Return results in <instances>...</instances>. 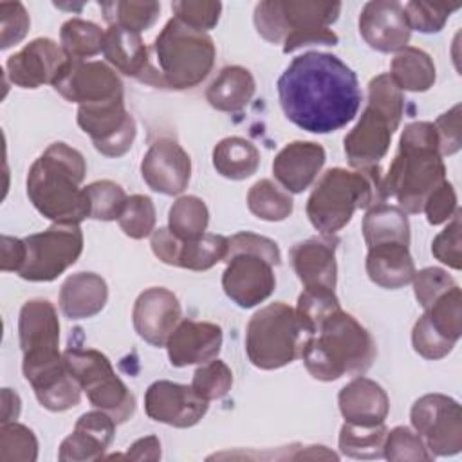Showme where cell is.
Listing matches in <instances>:
<instances>
[{
    "mask_svg": "<svg viewBox=\"0 0 462 462\" xmlns=\"http://www.w3.org/2000/svg\"><path fill=\"white\" fill-rule=\"evenodd\" d=\"M141 175L150 189L162 195H179L189 184L191 159L179 143L159 139L144 153Z\"/></svg>",
    "mask_w": 462,
    "mask_h": 462,
    "instance_id": "19",
    "label": "cell"
},
{
    "mask_svg": "<svg viewBox=\"0 0 462 462\" xmlns=\"http://www.w3.org/2000/svg\"><path fill=\"white\" fill-rule=\"evenodd\" d=\"M388 74L401 90L426 92L435 83V63L422 49L406 45L395 52Z\"/></svg>",
    "mask_w": 462,
    "mask_h": 462,
    "instance_id": "32",
    "label": "cell"
},
{
    "mask_svg": "<svg viewBox=\"0 0 462 462\" xmlns=\"http://www.w3.org/2000/svg\"><path fill=\"white\" fill-rule=\"evenodd\" d=\"M105 31L94 22L70 18L60 29V47L69 60L92 58L103 52Z\"/></svg>",
    "mask_w": 462,
    "mask_h": 462,
    "instance_id": "34",
    "label": "cell"
},
{
    "mask_svg": "<svg viewBox=\"0 0 462 462\" xmlns=\"http://www.w3.org/2000/svg\"><path fill=\"white\" fill-rule=\"evenodd\" d=\"M0 251H2V260H0V269L4 273H20V269L23 267L25 262V242L23 238H14V236H2V244H0Z\"/></svg>",
    "mask_w": 462,
    "mask_h": 462,
    "instance_id": "56",
    "label": "cell"
},
{
    "mask_svg": "<svg viewBox=\"0 0 462 462\" xmlns=\"http://www.w3.org/2000/svg\"><path fill=\"white\" fill-rule=\"evenodd\" d=\"M213 166L215 170L231 180H242L256 173L260 166L258 148L244 137H226L213 148Z\"/></svg>",
    "mask_w": 462,
    "mask_h": 462,
    "instance_id": "33",
    "label": "cell"
},
{
    "mask_svg": "<svg viewBox=\"0 0 462 462\" xmlns=\"http://www.w3.org/2000/svg\"><path fill=\"white\" fill-rule=\"evenodd\" d=\"M18 336L23 354L22 370L32 388L43 386L67 372L60 354V321L49 300H29L18 318Z\"/></svg>",
    "mask_w": 462,
    "mask_h": 462,
    "instance_id": "11",
    "label": "cell"
},
{
    "mask_svg": "<svg viewBox=\"0 0 462 462\" xmlns=\"http://www.w3.org/2000/svg\"><path fill=\"white\" fill-rule=\"evenodd\" d=\"M368 278L383 289H401L413 280L415 263L404 244H381L368 247Z\"/></svg>",
    "mask_w": 462,
    "mask_h": 462,
    "instance_id": "28",
    "label": "cell"
},
{
    "mask_svg": "<svg viewBox=\"0 0 462 462\" xmlns=\"http://www.w3.org/2000/svg\"><path fill=\"white\" fill-rule=\"evenodd\" d=\"M460 211L451 217V222L433 238L431 242V253L433 256L446 263L448 267L458 271L462 267V258H460Z\"/></svg>",
    "mask_w": 462,
    "mask_h": 462,
    "instance_id": "52",
    "label": "cell"
},
{
    "mask_svg": "<svg viewBox=\"0 0 462 462\" xmlns=\"http://www.w3.org/2000/svg\"><path fill=\"white\" fill-rule=\"evenodd\" d=\"M208 402L191 386L171 381H155L144 393L146 415L173 428L195 426L206 415Z\"/></svg>",
    "mask_w": 462,
    "mask_h": 462,
    "instance_id": "17",
    "label": "cell"
},
{
    "mask_svg": "<svg viewBox=\"0 0 462 462\" xmlns=\"http://www.w3.org/2000/svg\"><path fill=\"white\" fill-rule=\"evenodd\" d=\"M63 49L51 38H36L5 61V76L20 88H38L54 83L67 63Z\"/></svg>",
    "mask_w": 462,
    "mask_h": 462,
    "instance_id": "18",
    "label": "cell"
},
{
    "mask_svg": "<svg viewBox=\"0 0 462 462\" xmlns=\"http://www.w3.org/2000/svg\"><path fill=\"white\" fill-rule=\"evenodd\" d=\"M337 404L345 422L361 426L383 424L390 411V399L383 386L363 375L354 377L341 388Z\"/></svg>",
    "mask_w": 462,
    "mask_h": 462,
    "instance_id": "26",
    "label": "cell"
},
{
    "mask_svg": "<svg viewBox=\"0 0 462 462\" xmlns=\"http://www.w3.org/2000/svg\"><path fill=\"white\" fill-rule=\"evenodd\" d=\"M63 359L92 406L108 413L116 424L125 422L134 415V393L117 377L105 354L94 348L69 346L63 352Z\"/></svg>",
    "mask_w": 462,
    "mask_h": 462,
    "instance_id": "12",
    "label": "cell"
},
{
    "mask_svg": "<svg viewBox=\"0 0 462 462\" xmlns=\"http://www.w3.org/2000/svg\"><path fill=\"white\" fill-rule=\"evenodd\" d=\"M52 87L61 97L79 106L125 97L119 76L103 61L67 60Z\"/></svg>",
    "mask_w": 462,
    "mask_h": 462,
    "instance_id": "16",
    "label": "cell"
},
{
    "mask_svg": "<svg viewBox=\"0 0 462 462\" xmlns=\"http://www.w3.org/2000/svg\"><path fill=\"white\" fill-rule=\"evenodd\" d=\"M253 74L238 65L224 67L206 90L208 103L218 112H238L254 96Z\"/></svg>",
    "mask_w": 462,
    "mask_h": 462,
    "instance_id": "30",
    "label": "cell"
},
{
    "mask_svg": "<svg viewBox=\"0 0 462 462\" xmlns=\"http://www.w3.org/2000/svg\"><path fill=\"white\" fill-rule=\"evenodd\" d=\"M132 321L141 339L152 346H166L170 334L180 321V303L170 289L150 287L137 296Z\"/></svg>",
    "mask_w": 462,
    "mask_h": 462,
    "instance_id": "20",
    "label": "cell"
},
{
    "mask_svg": "<svg viewBox=\"0 0 462 462\" xmlns=\"http://www.w3.org/2000/svg\"><path fill=\"white\" fill-rule=\"evenodd\" d=\"M233 386V372L231 368L220 361L211 359L208 363H202L191 379V388L204 397L206 401L222 399Z\"/></svg>",
    "mask_w": 462,
    "mask_h": 462,
    "instance_id": "46",
    "label": "cell"
},
{
    "mask_svg": "<svg viewBox=\"0 0 462 462\" xmlns=\"http://www.w3.org/2000/svg\"><path fill=\"white\" fill-rule=\"evenodd\" d=\"M150 245L153 254L168 265H179V256H180V249H182V240L177 238L170 227H159L153 229V233L150 235Z\"/></svg>",
    "mask_w": 462,
    "mask_h": 462,
    "instance_id": "55",
    "label": "cell"
},
{
    "mask_svg": "<svg viewBox=\"0 0 462 462\" xmlns=\"http://www.w3.org/2000/svg\"><path fill=\"white\" fill-rule=\"evenodd\" d=\"M215 54V43L209 34L173 16L153 42L157 67H150L141 81L175 90L193 88L211 72Z\"/></svg>",
    "mask_w": 462,
    "mask_h": 462,
    "instance_id": "6",
    "label": "cell"
},
{
    "mask_svg": "<svg viewBox=\"0 0 462 462\" xmlns=\"http://www.w3.org/2000/svg\"><path fill=\"white\" fill-rule=\"evenodd\" d=\"M386 426H361L345 422L339 431V451L350 458H381L384 451Z\"/></svg>",
    "mask_w": 462,
    "mask_h": 462,
    "instance_id": "37",
    "label": "cell"
},
{
    "mask_svg": "<svg viewBox=\"0 0 462 462\" xmlns=\"http://www.w3.org/2000/svg\"><path fill=\"white\" fill-rule=\"evenodd\" d=\"M285 117L310 134L346 126L359 110L361 88L356 72L328 52L296 56L276 83Z\"/></svg>",
    "mask_w": 462,
    "mask_h": 462,
    "instance_id": "1",
    "label": "cell"
},
{
    "mask_svg": "<svg viewBox=\"0 0 462 462\" xmlns=\"http://www.w3.org/2000/svg\"><path fill=\"white\" fill-rule=\"evenodd\" d=\"M411 345H413V350L422 356L424 359H430V361H437V359H442L446 357L455 343L448 341L446 337H442L428 321V318L422 314L415 325H413V330H411Z\"/></svg>",
    "mask_w": 462,
    "mask_h": 462,
    "instance_id": "49",
    "label": "cell"
},
{
    "mask_svg": "<svg viewBox=\"0 0 462 462\" xmlns=\"http://www.w3.org/2000/svg\"><path fill=\"white\" fill-rule=\"evenodd\" d=\"M379 170L361 171L330 168L318 180L307 200V217L323 235L343 229L357 209L383 202Z\"/></svg>",
    "mask_w": 462,
    "mask_h": 462,
    "instance_id": "9",
    "label": "cell"
},
{
    "mask_svg": "<svg viewBox=\"0 0 462 462\" xmlns=\"http://www.w3.org/2000/svg\"><path fill=\"white\" fill-rule=\"evenodd\" d=\"M383 457L388 460H410V462H428L433 460V455L426 448L424 440L417 431L408 426H397L386 433Z\"/></svg>",
    "mask_w": 462,
    "mask_h": 462,
    "instance_id": "45",
    "label": "cell"
},
{
    "mask_svg": "<svg viewBox=\"0 0 462 462\" xmlns=\"http://www.w3.org/2000/svg\"><path fill=\"white\" fill-rule=\"evenodd\" d=\"M20 415V395L11 388L2 390V422L16 420Z\"/></svg>",
    "mask_w": 462,
    "mask_h": 462,
    "instance_id": "58",
    "label": "cell"
},
{
    "mask_svg": "<svg viewBox=\"0 0 462 462\" xmlns=\"http://www.w3.org/2000/svg\"><path fill=\"white\" fill-rule=\"evenodd\" d=\"M363 236L368 247L381 244L410 245V222L406 213L384 202L368 208L363 218Z\"/></svg>",
    "mask_w": 462,
    "mask_h": 462,
    "instance_id": "31",
    "label": "cell"
},
{
    "mask_svg": "<svg viewBox=\"0 0 462 462\" xmlns=\"http://www.w3.org/2000/svg\"><path fill=\"white\" fill-rule=\"evenodd\" d=\"M31 20L25 7L20 2H2L0 4V49H9L11 45L20 43L27 31Z\"/></svg>",
    "mask_w": 462,
    "mask_h": 462,
    "instance_id": "51",
    "label": "cell"
},
{
    "mask_svg": "<svg viewBox=\"0 0 462 462\" xmlns=\"http://www.w3.org/2000/svg\"><path fill=\"white\" fill-rule=\"evenodd\" d=\"M457 193L451 182L444 180L439 188H435L424 202L422 211L431 226H439L448 222L457 213Z\"/></svg>",
    "mask_w": 462,
    "mask_h": 462,
    "instance_id": "53",
    "label": "cell"
},
{
    "mask_svg": "<svg viewBox=\"0 0 462 462\" xmlns=\"http://www.w3.org/2000/svg\"><path fill=\"white\" fill-rule=\"evenodd\" d=\"M458 7V4H431L422 0H413L402 5L410 29L426 34L439 32L446 25L449 14Z\"/></svg>",
    "mask_w": 462,
    "mask_h": 462,
    "instance_id": "47",
    "label": "cell"
},
{
    "mask_svg": "<svg viewBox=\"0 0 462 462\" xmlns=\"http://www.w3.org/2000/svg\"><path fill=\"white\" fill-rule=\"evenodd\" d=\"M339 11V2L267 0L254 7V27L263 40L282 43L289 54L307 45H336L339 38L330 25Z\"/></svg>",
    "mask_w": 462,
    "mask_h": 462,
    "instance_id": "5",
    "label": "cell"
},
{
    "mask_svg": "<svg viewBox=\"0 0 462 462\" xmlns=\"http://www.w3.org/2000/svg\"><path fill=\"white\" fill-rule=\"evenodd\" d=\"M25 262L20 276L29 282H52L76 263L83 251L79 224H52L42 233L23 238Z\"/></svg>",
    "mask_w": 462,
    "mask_h": 462,
    "instance_id": "13",
    "label": "cell"
},
{
    "mask_svg": "<svg viewBox=\"0 0 462 462\" xmlns=\"http://www.w3.org/2000/svg\"><path fill=\"white\" fill-rule=\"evenodd\" d=\"M433 126L439 135L442 157L457 153L460 150V105H455L451 110L439 116Z\"/></svg>",
    "mask_w": 462,
    "mask_h": 462,
    "instance_id": "54",
    "label": "cell"
},
{
    "mask_svg": "<svg viewBox=\"0 0 462 462\" xmlns=\"http://www.w3.org/2000/svg\"><path fill=\"white\" fill-rule=\"evenodd\" d=\"M85 173V159L76 148L52 143L29 168L27 197L54 224H79L88 218V202L79 188Z\"/></svg>",
    "mask_w": 462,
    "mask_h": 462,
    "instance_id": "3",
    "label": "cell"
},
{
    "mask_svg": "<svg viewBox=\"0 0 462 462\" xmlns=\"http://www.w3.org/2000/svg\"><path fill=\"white\" fill-rule=\"evenodd\" d=\"M424 316L430 325L448 341H458L462 334V292L458 285H453L446 292H442L428 309H424Z\"/></svg>",
    "mask_w": 462,
    "mask_h": 462,
    "instance_id": "38",
    "label": "cell"
},
{
    "mask_svg": "<svg viewBox=\"0 0 462 462\" xmlns=\"http://www.w3.org/2000/svg\"><path fill=\"white\" fill-rule=\"evenodd\" d=\"M126 458H132V460H159L161 458V442L155 435H148V437H143L139 440H135L126 455H123Z\"/></svg>",
    "mask_w": 462,
    "mask_h": 462,
    "instance_id": "57",
    "label": "cell"
},
{
    "mask_svg": "<svg viewBox=\"0 0 462 462\" xmlns=\"http://www.w3.org/2000/svg\"><path fill=\"white\" fill-rule=\"evenodd\" d=\"M339 307V300L332 289L309 287L298 298L296 314L309 336H314L319 325Z\"/></svg>",
    "mask_w": 462,
    "mask_h": 462,
    "instance_id": "41",
    "label": "cell"
},
{
    "mask_svg": "<svg viewBox=\"0 0 462 462\" xmlns=\"http://www.w3.org/2000/svg\"><path fill=\"white\" fill-rule=\"evenodd\" d=\"M247 208L260 220L282 222L291 217L294 202L289 191L282 189L271 179H260L247 191Z\"/></svg>",
    "mask_w": 462,
    "mask_h": 462,
    "instance_id": "35",
    "label": "cell"
},
{
    "mask_svg": "<svg viewBox=\"0 0 462 462\" xmlns=\"http://www.w3.org/2000/svg\"><path fill=\"white\" fill-rule=\"evenodd\" d=\"M446 180L439 135L433 123L417 121L404 126L399 150L381 177L383 200L393 197L404 213H420L430 193Z\"/></svg>",
    "mask_w": 462,
    "mask_h": 462,
    "instance_id": "2",
    "label": "cell"
},
{
    "mask_svg": "<svg viewBox=\"0 0 462 462\" xmlns=\"http://www.w3.org/2000/svg\"><path fill=\"white\" fill-rule=\"evenodd\" d=\"M336 245L337 240L328 235L319 238H309L291 247L289 258L294 273L305 289L325 287L336 289Z\"/></svg>",
    "mask_w": 462,
    "mask_h": 462,
    "instance_id": "25",
    "label": "cell"
},
{
    "mask_svg": "<svg viewBox=\"0 0 462 462\" xmlns=\"http://www.w3.org/2000/svg\"><path fill=\"white\" fill-rule=\"evenodd\" d=\"M413 292L422 309H428L442 292L457 285V282L440 267H426L413 274Z\"/></svg>",
    "mask_w": 462,
    "mask_h": 462,
    "instance_id": "50",
    "label": "cell"
},
{
    "mask_svg": "<svg viewBox=\"0 0 462 462\" xmlns=\"http://www.w3.org/2000/svg\"><path fill=\"white\" fill-rule=\"evenodd\" d=\"M222 348V328L211 321L182 319L166 341L170 363L173 366L202 365L218 356Z\"/></svg>",
    "mask_w": 462,
    "mask_h": 462,
    "instance_id": "22",
    "label": "cell"
},
{
    "mask_svg": "<svg viewBox=\"0 0 462 462\" xmlns=\"http://www.w3.org/2000/svg\"><path fill=\"white\" fill-rule=\"evenodd\" d=\"M327 161L325 148L312 141H292L285 144L273 161L274 179L289 193L305 191Z\"/></svg>",
    "mask_w": 462,
    "mask_h": 462,
    "instance_id": "23",
    "label": "cell"
},
{
    "mask_svg": "<svg viewBox=\"0 0 462 462\" xmlns=\"http://www.w3.org/2000/svg\"><path fill=\"white\" fill-rule=\"evenodd\" d=\"M375 357L370 332L348 312L337 309L310 336L301 350L307 372L318 381L363 375Z\"/></svg>",
    "mask_w": 462,
    "mask_h": 462,
    "instance_id": "4",
    "label": "cell"
},
{
    "mask_svg": "<svg viewBox=\"0 0 462 462\" xmlns=\"http://www.w3.org/2000/svg\"><path fill=\"white\" fill-rule=\"evenodd\" d=\"M402 114L404 96L390 74L372 78L368 83V103L357 125L345 137L348 164L361 171L375 170L390 148Z\"/></svg>",
    "mask_w": 462,
    "mask_h": 462,
    "instance_id": "7",
    "label": "cell"
},
{
    "mask_svg": "<svg viewBox=\"0 0 462 462\" xmlns=\"http://www.w3.org/2000/svg\"><path fill=\"white\" fill-rule=\"evenodd\" d=\"M105 20L110 25H117L134 32L146 31L152 27L159 16L161 5L157 2H103L99 4Z\"/></svg>",
    "mask_w": 462,
    "mask_h": 462,
    "instance_id": "39",
    "label": "cell"
},
{
    "mask_svg": "<svg viewBox=\"0 0 462 462\" xmlns=\"http://www.w3.org/2000/svg\"><path fill=\"white\" fill-rule=\"evenodd\" d=\"M106 300V282L96 273H76L60 289V309L69 319H87L99 314Z\"/></svg>",
    "mask_w": 462,
    "mask_h": 462,
    "instance_id": "27",
    "label": "cell"
},
{
    "mask_svg": "<svg viewBox=\"0 0 462 462\" xmlns=\"http://www.w3.org/2000/svg\"><path fill=\"white\" fill-rule=\"evenodd\" d=\"M103 56L114 69H117L125 76L143 79V76L150 69L148 49L143 43L141 34L117 25H110L105 31Z\"/></svg>",
    "mask_w": 462,
    "mask_h": 462,
    "instance_id": "29",
    "label": "cell"
},
{
    "mask_svg": "<svg viewBox=\"0 0 462 462\" xmlns=\"http://www.w3.org/2000/svg\"><path fill=\"white\" fill-rule=\"evenodd\" d=\"M116 433V420L103 410L83 413L74 431L60 444L58 458L61 462H88L103 458Z\"/></svg>",
    "mask_w": 462,
    "mask_h": 462,
    "instance_id": "24",
    "label": "cell"
},
{
    "mask_svg": "<svg viewBox=\"0 0 462 462\" xmlns=\"http://www.w3.org/2000/svg\"><path fill=\"white\" fill-rule=\"evenodd\" d=\"M359 32L379 52H399L411 36L404 9L393 0L366 2L359 14Z\"/></svg>",
    "mask_w": 462,
    "mask_h": 462,
    "instance_id": "21",
    "label": "cell"
},
{
    "mask_svg": "<svg viewBox=\"0 0 462 462\" xmlns=\"http://www.w3.org/2000/svg\"><path fill=\"white\" fill-rule=\"evenodd\" d=\"M309 337L296 309L274 301L251 316L245 328V352L256 368L276 370L300 357Z\"/></svg>",
    "mask_w": 462,
    "mask_h": 462,
    "instance_id": "10",
    "label": "cell"
},
{
    "mask_svg": "<svg viewBox=\"0 0 462 462\" xmlns=\"http://www.w3.org/2000/svg\"><path fill=\"white\" fill-rule=\"evenodd\" d=\"M171 11L175 13V18H179L186 25L206 32L218 23L222 4L209 0H182L173 2Z\"/></svg>",
    "mask_w": 462,
    "mask_h": 462,
    "instance_id": "48",
    "label": "cell"
},
{
    "mask_svg": "<svg viewBox=\"0 0 462 462\" xmlns=\"http://www.w3.org/2000/svg\"><path fill=\"white\" fill-rule=\"evenodd\" d=\"M222 287L226 296L242 309L256 307L265 301L274 287V265L282 262L280 247L274 240L242 231L227 238L224 258Z\"/></svg>",
    "mask_w": 462,
    "mask_h": 462,
    "instance_id": "8",
    "label": "cell"
},
{
    "mask_svg": "<svg viewBox=\"0 0 462 462\" xmlns=\"http://www.w3.org/2000/svg\"><path fill=\"white\" fill-rule=\"evenodd\" d=\"M38 457V440L27 426L11 420L0 426V460L2 462H34Z\"/></svg>",
    "mask_w": 462,
    "mask_h": 462,
    "instance_id": "43",
    "label": "cell"
},
{
    "mask_svg": "<svg viewBox=\"0 0 462 462\" xmlns=\"http://www.w3.org/2000/svg\"><path fill=\"white\" fill-rule=\"evenodd\" d=\"M410 419L433 457H451L462 449V410L453 397L426 393L413 402Z\"/></svg>",
    "mask_w": 462,
    "mask_h": 462,
    "instance_id": "14",
    "label": "cell"
},
{
    "mask_svg": "<svg viewBox=\"0 0 462 462\" xmlns=\"http://www.w3.org/2000/svg\"><path fill=\"white\" fill-rule=\"evenodd\" d=\"M88 202V218L110 222L117 220L126 202L125 189L114 180H96L83 188Z\"/></svg>",
    "mask_w": 462,
    "mask_h": 462,
    "instance_id": "42",
    "label": "cell"
},
{
    "mask_svg": "<svg viewBox=\"0 0 462 462\" xmlns=\"http://www.w3.org/2000/svg\"><path fill=\"white\" fill-rule=\"evenodd\" d=\"M209 224V211L202 199L195 195L179 197L168 213L170 231L182 242L202 236Z\"/></svg>",
    "mask_w": 462,
    "mask_h": 462,
    "instance_id": "36",
    "label": "cell"
},
{
    "mask_svg": "<svg viewBox=\"0 0 462 462\" xmlns=\"http://www.w3.org/2000/svg\"><path fill=\"white\" fill-rule=\"evenodd\" d=\"M123 233L134 240L146 238L155 229V206L146 195H132L126 199L117 218Z\"/></svg>",
    "mask_w": 462,
    "mask_h": 462,
    "instance_id": "44",
    "label": "cell"
},
{
    "mask_svg": "<svg viewBox=\"0 0 462 462\" xmlns=\"http://www.w3.org/2000/svg\"><path fill=\"white\" fill-rule=\"evenodd\" d=\"M227 254V238L222 235L204 233L202 236L182 242L179 267L189 271H208L218 262H224Z\"/></svg>",
    "mask_w": 462,
    "mask_h": 462,
    "instance_id": "40",
    "label": "cell"
},
{
    "mask_svg": "<svg viewBox=\"0 0 462 462\" xmlns=\"http://www.w3.org/2000/svg\"><path fill=\"white\" fill-rule=\"evenodd\" d=\"M78 125L105 157L125 155L135 139V121L125 108V97L105 103L81 105Z\"/></svg>",
    "mask_w": 462,
    "mask_h": 462,
    "instance_id": "15",
    "label": "cell"
}]
</instances>
